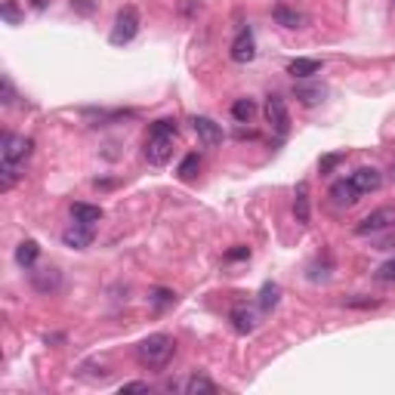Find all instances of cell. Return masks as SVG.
<instances>
[{"instance_id":"obj_1","label":"cell","mask_w":395,"mask_h":395,"mask_svg":"<svg viewBox=\"0 0 395 395\" xmlns=\"http://www.w3.org/2000/svg\"><path fill=\"white\" fill-rule=\"evenodd\" d=\"M173 139H176V121L164 117V121H154L148 130L145 139V160L152 167H164L173 154Z\"/></svg>"},{"instance_id":"obj_2","label":"cell","mask_w":395,"mask_h":395,"mask_svg":"<svg viewBox=\"0 0 395 395\" xmlns=\"http://www.w3.org/2000/svg\"><path fill=\"white\" fill-rule=\"evenodd\" d=\"M173 352H176V343H173V337H167V333H152V337H145L136 346V358H139V364L148 370L167 368Z\"/></svg>"},{"instance_id":"obj_3","label":"cell","mask_w":395,"mask_h":395,"mask_svg":"<svg viewBox=\"0 0 395 395\" xmlns=\"http://www.w3.org/2000/svg\"><path fill=\"white\" fill-rule=\"evenodd\" d=\"M136 34H139V12H136V6H121L115 16V28H111L108 40L115 43V47H123V43H130Z\"/></svg>"},{"instance_id":"obj_4","label":"cell","mask_w":395,"mask_h":395,"mask_svg":"<svg viewBox=\"0 0 395 395\" xmlns=\"http://www.w3.org/2000/svg\"><path fill=\"white\" fill-rule=\"evenodd\" d=\"M392 226H395V207H380L358 222L355 235H376V232H386V228H392Z\"/></svg>"},{"instance_id":"obj_5","label":"cell","mask_w":395,"mask_h":395,"mask_svg":"<svg viewBox=\"0 0 395 395\" xmlns=\"http://www.w3.org/2000/svg\"><path fill=\"white\" fill-rule=\"evenodd\" d=\"M265 121L272 123V130H275L278 136H284L290 130V115H287V105H284L281 96H275L272 93L269 99H265Z\"/></svg>"},{"instance_id":"obj_6","label":"cell","mask_w":395,"mask_h":395,"mask_svg":"<svg viewBox=\"0 0 395 395\" xmlns=\"http://www.w3.org/2000/svg\"><path fill=\"white\" fill-rule=\"evenodd\" d=\"M28 154H31V139H25V136L3 133V139H0V158L22 164V160L28 158Z\"/></svg>"},{"instance_id":"obj_7","label":"cell","mask_w":395,"mask_h":395,"mask_svg":"<svg viewBox=\"0 0 395 395\" xmlns=\"http://www.w3.org/2000/svg\"><path fill=\"white\" fill-rule=\"evenodd\" d=\"M349 182L358 189V195H368V191H376L383 185V173L374 170V167H358L349 176Z\"/></svg>"},{"instance_id":"obj_8","label":"cell","mask_w":395,"mask_h":395,"mask_svg":"<svg viewBox=\"0 0 395 395\" xmlns=\"http://www.w3.org/2000/svg\"><path fill=\"white\" fill-rule=\"evenodd\" d=\"M191 127H195V133H198V139H201V145L216 148V145L222 142V130H219V123L210 121V117H195V121H191Z\"/></svg>"},{"instance_id":"obj_9","label":"cell","mask_w":395,"mask_h":395,"mask_svg":"<svg viewBox=\"0 0 395 395\" xmlns=\"http://www.w3.org/2000/svg\"><path fill=\"white\" fill-rule=\"evenodd\" d=\"M62 244L71 247V250H84V247H90L93 244V226H80V222L68 226L65 232H62Z\"/></svg>"},{"instance_id":"obj_10","label":"cell","mask_w":395,"mask_h":395,"mask_svg":"<svg viewBox=\"0 0 395 395\" xmlns=\"http://www.w3.org/2000/svg\"><path fill=\"white\" fill-rule=\"evenodd\" d=\"M253 56H256V40H253V34L247 28L238 31V37H235V43H232V59L244 65V62H250Z\"/></svg>"},{"instance_id":"obj_11","label":"cell","mask_w":395,"mask_h":395,"mask_svg":"<svg viewBox=\"0 0 395 395\" xmlns=\"http://www.w3.org/2000/svg\"><path fill=\"white\" fill-rule=\"evenodd\" d=\"M31 284H34V290H40V294H53V290H59L62 278L56 269H37V272H31Z\"/></svg>"},{"instance_id":"obj_12","label":"cell","mask_w":395,"mask_h":395,"mask_svg":"<svg viewBox=\"0 0 395 395\" xmlns=\"http://www.w3.org/2000/svg\"><path fill=\"white\" fill-rule=\"evenodd\" d=\"M71 219L80 226H96L102 219V207H93V204H71Z\"/></svg>"},{"instance_id":"obj_13","label":"cell","mask_w":395,"mask_h":395,"mask_svg":"<svg viewBox=\"0 0 395 395\" xmlns=\"http://www.w3.org/2000/svg\"><path fill=\"white\" fill-rule=\"evenodd\" d=\"M228 321H232V327H235V331H238V333H250L253 327H256V315H253L247 306L232 309V315H228Z\"/></svg>"},{"instance_id":"obj_14","label":"cell","mask_w":395,"mask_h":395,"mask_svg":"<svg viewBox=\"0 0 395 395\" xmlns=\"http://www.w3.org/2000/svg\"><path fill=\"white\" fill-rule=\"evenodd\" d=\"M19 179H22V167H19L16 160H3V158H0V191H10Z\"/></svg>"},{"instance_id":"obj_15","label":"cell","mask_w":395,"mask_h":395,"mask_svg":"<svg viewBox=\"0 0 395 395\" xmlns=\"http://www.w3.org/2000/svg\"><path fill=\"white\" fill-rule=\"evenodd\" d=\"M331 198L337 204H355L358 201V189L349 182V179H339V182L331 185Z\"/></svg>"},{"instance_id":"obj_16","label":"cell","mask_w":395,"mask_h":395,"mask_svg":"<svg viewBox=\"0 0 395 395\" xmlns=\"http://www.w3.org/2000/svg\"><path fill=\"white\" fill-rule=\"evenodd\" d=\"M37 256H40V247H37V241H22V244L16 247V263L22 265V269H31V265L37 263Z\"/></svg>"},{"instance_id":"obj_17","label":"cell","mask_w":395,"mask_h":395,"mask_svg":"<svg viewBox=\"0 0 395 395\" xmlns=\"http://www.w3.org/2000/svg\"><path fill=\"white\" fill-rule=\"evenodd\" d=\"M321 71V62L318 59H294L287 65V74H294V77H312V74Z\"/></svg>"},{"instance_id":"obj_18","label":"cell","mask_w":395,"mask_h":395,"mask_svg":"<svg viewBox=\"0 0 395 395\" xmlns=\"http://www.w3.org/2000/svg\"><path fill=\"white\" fill-rule=\"evenodd\" d=\"M294 213H296V222H302V226H306V222H309V185H306V182H300V185H296Z\"/></svg>"},{"instance_id":"obj_19","label":"cell","mask_w":395,"mask_h":395,"mask_svg":"<svg viewBox=\"0 0 395 395\" xmlns=\"http://www.w3.org/2000/svg\"><path fill=\"white\" fill-rule=\"evenodd\" d=\"M275 22L281 25V28H302V16L296 10H290V6H275Z\"/></svg>"},{"instance_id":"obj_20","label":"cell","mask_w":395,"mask_h":395,"mask_svg":"<svg viewBox=\"0 0 395 395\" xmlns=\"http://www.w3.org/2000/svg\"><path fill=\"white\" fill-rule=\"evenodd\" d=\"M182 392H189V395H198V392H207V395H213L216 392V383H210L207 376H189V380L182 383Z\"/></svg>"},{"instance_id":"obj_21","label":"cell","mask_w":395,"mask_h":395,"mask_svg":"<svg viewBox=\"0 0 395 395\" xmlns=\"http://www.w3.org/2000/svg\"><path fill=\"white\" fill-rule=\"evenodd\" d=\"M253 115H256V102H253V99H238V102L232 105V117L238 123H250Z\"/></svg>"},{"instance_id":"obj_22","label":"cell","mask_w":395,"mask_h":395,"mask_svg":"<svg viewBox=\"0 0 395 395\" xmlns=\"http://www.w3.org/2000/svg\"><path fill=\"white\" fill-rule=\"evenodd\" d=\"M278 300H281V287H278V284H272V281H265L263 290H259V306L269 312V309L278 306Z\"/></svg>"},{"instance_id":"obj_23","label":"cell","mask_w":395,"mask_h":395,"mask_svg":"<svg viewBox=\"0 0 395 395\" xmlns=\"http://www.w3.org/2000/svg\"><path fill=\"white\" fill-rule=\"evenodd\" d=\"M294 93H296V99H300L302 105H315V102H321V99H324V86H306V84H300V86H294Z\"/></svg>"},{"instance_id":"obj_24","label":"cell","mask_w":395,"mask_h":395,"mask_svg":"<svg viewBox=\"0 0 395 395\" xmlns=\"http://www.w3.org/2000/svg\"><path fill=\"white\" fill-rule=\"evenodd\" d=\"M198 170H201V158L198 154H185L182 164H179V179H191Z\"/></svg>"},{"instance_id":"obj_25","label":"cell","mask_w":395,"mask_h":395,"mask_svg":"<svg viewBox=\"0 0 395 395\" xmlns=\"http://www.w3.org/2000/svg\"><path fill=\"white\" fill-rule=\"evenodd\" d=\"M0 16H3L10 25H19V22H22V12H19L16 0H6V3L0 6Z\"/></svg>"},{"instance_id":"obj_26","label":"cell","mask_w":395,"mask_h":395,"mask_svg":"<svg viewBox=\"0 0 395 395\" xmlns=\"http://www.w3.org/2000/svg\"><path fill=\"white\" fill-rule=\"evenodd\" d=\"M376 281L383 284H395V259H386V263L376 269Z\"/></svg>"},{"instance_id":"obj_27","label":"cell","mask_w":395,"mask_h":395,"mask_svg":"<svg viewBox=\"0 0 395 395\" xmlns=\"http://www.w3.org/2000/svg\"><path fill=\"white\" fill-rule=\"evenodd\" d=\"M148 300H152L154 309H164V306H170V302H173V294H170V290H164V287H158V290H152Z\"/></svg>"},{"instance_id":"obj_28","label":"cell","mask_w":395,"mask_h":395,"mask_svg":"<svg viewBox=\"0 0 395 395\" xmlns=\"http://www.w3.org/2000/svg\"><path fill=\"white\" fill-rule=\"evenodd\" d=\"M346 160V154L343 152H337V154H327V158H321V164H318V170L321 173H331L333 167H339Z\"/></svg>"},{"instance_id":"obj_29","label":"cell","mask_w":395,"mask_h":395,"mask_svg":"<svg viewBox=\"0 0 395 395\" xmlns=\"http://www.w3.org/2000/svg\"><path fill=\"white\" fill-rule=\"evenodd\" d=\"M0 90H3V105H12L16 102V90H12V80L3 74V80H0Z\"/></svg>"},{"instance_id":"obj_30","label":"cell","mask_w":395,"mask_h":395,"mask_svg":"<svg viewBox=\"0 0 395 395\" xmlns=\"http://www.w3.org/2000/svg\"><path fill=\"white\" fill-rule=\"evenodd\" d=\"M71 10L84 12V16H90L93 10H96V0H71Z\"/></svg>"},{"instance_id":"obj_31","label":"cell","mask_w":395,"mask_h":395,"mask_svg":"<svg viewBox=\"0 0 395 395\" xmlns=\"http://www.w3.org/2000/svg\"><path fill=\"white\" fill-rule=\"evenodd\" d=\"M121 392H148V383H142V380L123 383V386H121Z\"/></svg>"},{"instance_id":"obj_32","label":"cell","mask_w":395,"mask_h":395,"mask_svg":"<svg viewBox=\"0 0 395 395\" xmlns=\"http://www.w3.org/2000/svg\"><path fill=\"white\" fill-rule=\"evenodd\" d=\"M346 306H355V309H374L376 300H346Z\"/></svg>"},{"instance_id":"obj_33","label":"cell","mask_w":395,"mask_h":395,"mask_svg":"<svg viewBox=\"0 0 395 395\" xmlns=\"http://www.w3.org/2000/svg\"><path fill=\"white\" fill-rule=\"evenodd\" d=\"M247 256H250V250H247V247H235V250H228V259H247Z\"/></svg>"},{"instance_id":"obj_34","label":"cell","mask_w":395,"mask_h":395,"mask_svg":"<svg viewBox=\"0 0 395 395\" xmlns=\"http://www.w3.org/2000/svg\"><path fill=\"white\" fill-rule=\"evenodd\" d=\"M31 6H34V10H47L49 0H31Z\"/></svg>"},{"instance_id":"obj_35","label":"cell","mask_w":395,"mask_h":395,"mask_svg":"<svg viewBox=\"0 0 395 395\" xmlns=\"http://www.w3.org/2000/svg\"><path fill=\"white\" fill-rule=\"evenodd\" d=\"M392 179H395V164H392Z\"/></svg>"}]
</instances>
